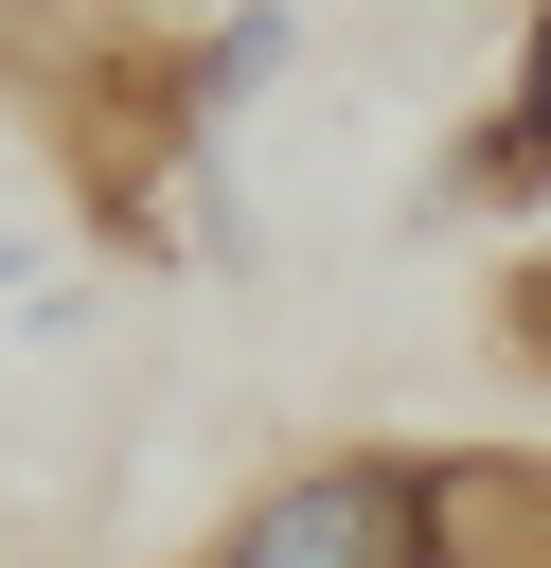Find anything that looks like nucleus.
Listing matches in <instances>:
<instances>
[{
  "label": "nucleus",
  "mask_w": 551,
  "mask_h": 568,
  "mask_svg": "<svg viewBox=\"0 0 551 568\" xmlns=\"http://www.w3.org/2000/svg\"><path fill=\"white\" fill-rule=\"evenodd\" d=\"M196 568H427V444H338L284 462Z\"/></svg>",
  "instance_id": "obj_1"
},
{
  "label": "nucleus",
  "mask_w": 551,
  "mask_h": 568,
  "mask_svg": "<svg viewBox=\"0 0 551 568\" xmlns=\"http://www.w3.org/2000/svg\"><path fill=\"white\" fill-rule=\"evenodd\" d=\"M427 568H551V444H427Z\"/></svg>",
  "instance_id": "obj_2"
},
{
  "label": "nucleus",
  "mask_w": 551,
  "mask_h": 568,
  "mask_svg": "<svg viewBox=\"0 0 551 568\" xmlns=\"http://www.w3.org/2000/svg\"><path fill=\"white\" fill-rule=\"evenodd\" d=\"M178 71H196V124L231 142V124H249V106L302 71V0H231L213 36H178Z\"/></svg>",
  "instance_id": "obj_3"
},
{
  "label": "nucleus",
  "mask_w": 551,
  "mask_h": 568,
  "mask_svg": "<svg viewBox=\"0 0 551 568\" xmlns=\"http://www.w3.org/2000/svg\"><path fill=\"white\" fill-rule=\"evenodd\" d=\"M498 355H515V373H551V248H533V266H498Z\"/></svg>",
  "instance_id": "obj_4"
},
{
  "label": "nucleus",
  "mask_w": 551,
  "mask_h": 568,
  "mask_svg": "<svg viewBox=\"0 0 551 568\" xmlns=\"http://www.w3.org/2000/svg\"><path fill=\"white\" fill-rule=\"evenodd\" d=\"M498 106H515V142H533V178H551V0H533V36H515V89H498Z\"/></svg>",
  "instance_id": "obj_5"
},
{
  "label": "nucleus",
  "mask_w": 551,
  "mask_h": 568,
  "mask_svg": "<svg viewBox=\"0 0 551 568\" xmlns=\"http://www.w3.org/2000/svg\"><path fill=\"white\" fill-rule=\"evenodd\" d=\"M36 284H53V248H36V231H0V302H36Z\"/></svg>",
  "instance_id": "obj_6"
}]
</instances>
